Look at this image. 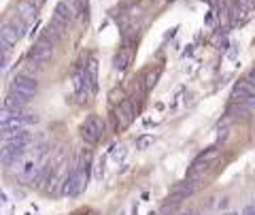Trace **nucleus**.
Listing matches in <instances>:
<instances>
[{
	"label": "nucleus",
	"mask_w": 255,
	"mask_h": 215,
	"mask_svg": "<svg viewBox=\"0 0 255 215\" xmlns=\"http://www.w3.org/2000/svg\"><path fill=\"white\" fill-rule=\"evenodd\" d=\"M79 134H81V139L87 145H96V143L102 139V134H105V119L98 113L87 115L85 122L81 124V128H79Z\"/></svg>",
	"instance_id": "obj_1"
},
{
	"label": "nucleus",
	"mask_w": 255,
	"mask_h": 215,
	"mask_svg": "<svg viewBox=\"0 0 255 215\" xmlns=\"http://www.w3.org/2000/svg\"><path fill=\"white\" fill-rule=\"evenodd\" d=\"M51 53H53V43L47 38L45 34L38 38V41L34 43V47L30 49V53H28V58L32 60V62H36V64H41V66H45L47 62L51 60Z\"/></svg>",
	"instance_id": "obj_2"
},
{
	"label": "nucleus",
	"mask_w": 255,
	"mask_h": 215,
	"mask_svg": "<svg viewBox=\"0 0 255 215\" xmlns=\"http://www.w3.org/2000/svg\"><path fill=\"white\" fill-rule=\"evenodd\" d=\"M134 117H136V107H134V102L130 98H124L117 109V130L128 128L134 122Z\"/></svg>",
	"instance_id": "obj_3"
},
{
	"label": "nucleus",
	"mask_w": 255,
	"mask_h": 215,
	"mask_svg": "<svg viewBox=\"0 0 255 215\" xmlns=\"http://www.w3.org/2000/svg\"><path fill=\"white\" fill-rule=\"evenodd\" d=\"M11 90L21 92V94H26V96H34L38 92V81L30 75H15L11 81Z\"/></svg>",
	"instance_id": "obj_4"
},
{
	"label": "nucleus",
	"mask_w": 255,
	"mask_h": 215,
	"mask_svg": "<svg viewBox=\"0 0 255 215\" xmlns=\"http://www.w3.org/2000/svg\"><path fill=\"white\" fill-rule=\"evenodd\" d=\"M17 169H15V173H17V179L21 183H30V181H36V175H38V166H36V160L34 158H26V160H19Z\"/></svg>",
	"instance_id": "obj_5"
},
{
	"label": "nucleus",
	"mask_w": 255,
	"mask_h": 215,
	"mask_svg": "<svg viewBox=\"0 0 255 215\" xmlns=\"http://www.w3.org/2000/svg\"><path fill=\"white\" fill-rule=\"evenodd\" d=\"M28 98H30V96H26V94L11 90L9 94H6V98H4V109H9V111H15V113H19V111L26 109Z\"/></svg>",
	"instance_id": "obj_6"
},
{
	"label": "nucleus",
	"mask_w": 255,
	"mask_h": 215,
	"mask_svg": "<svg viewBox=\"0 0 255 215\" xmlns=\"http://www.w3.org/2000/svg\"><path fill=\"white\" fill-rule=\"evenodd\" d=\"M19 38H21V36L17 34V30L11 28L9 23H4L2 30H0V45H2V53H9L11 47L17 45Z\"/></svg>",
	"instance_id": "obj_7"
},
{
	"label": "nucleus",
	"mask_w": 255,
	"mask_h": 215,
	"mask_svg": "<svg viewBox=\"0 0 255 215\" xmlns=\"http://www.w3.org/2000/svg\"><path fill=\"white\" fill-rule=\"evenodd\" d=\"M73 17H75L73 6H70L66 0H62V2L55 4V9H53V19L55 21H60V23H64V26H68V21H73Z\"/></svg>",
	"instance_id": "obj_8"
},
{
	"label": "nucleus",
	"mask_w": 255,
	"mask_h": 215,
	"mask_svg": "<svg viewBox=\"0 0 255 215\" xmlns=\"http://www.w3.org/2000/svg\"><path fill=\"white\" fill-rule=\"evenodd\" d=\"M132 62V49H119L113 58V68L115 70H126L128 64Z\"/></svg>",
	"instance_id": "obj_9"
},
{
	"label": "nucleus",
	"mask_w": 255,
	"mask_h": 215,
	"mask_svg": "<svg viewBox=\"0 0 255 215\" xmlns=\"http://www.w3.org/2000/svg\"><path fill=\"white\" fill-rule=\"evenodd\" d=\"M85 68H87V79H90V85H92V90L96 94V90H98V60L92 55L90 62L85 64Z\"/></svg>",
	"instance_id": "obj_10"
},
{
	"label": "nucleus",
	"mask_w": 255,
	"mask_h": 215,
	"mask_svg": "<svg viewBox=\"0 0 255 215\" xmlns=\"http://www.w3.org/2000/svg\"><path fill=\"white\" fill-rule=\"evenodd\" d=\"M249 113H251V109L247 105H243V102H232V105L228 107L230 117H249Z\"/></svg>",
	"instance_id": "obj_11"
},
{
	"label": "nucleus",
	"mask_w": 255,
	"mask_h": 215,
	"mask_svg": "<svg viewBox=\"0 0 255 215\" xmlns=\"http://www.w3.org/2000/svg\"><path fill=\"white\" fill-rule=\"evenodd\" d=\"M17 11H19V17L30 21L32 17H34V2H32V0H21V2L17 4Z\"/></svg>",
	"instance_id": "obj_12"
},
{
	"label": "nucleus",
	"mask_w": 255,
	"mask_h": 215,
	"mask_svg": "<svg viewBox=\"0 0 255 215\" xmlns=\"http://www.w3.org/2000/svg\"><path fill=\"white\" fill-rule=\"evenodd\" d=\"M151 145H153V134H142V137L136 139V149H140V151H145Z\"/></svg>",
	"instance_id": "obj_13"
},
{
	"label": "nucleus",
	"mask_w": 255,
	"mask_h": 215,
	"mask_svg": "<svg viewBox=\"0 0 255 215\" xmlns=\"http://www.w3.org/2000/svg\"><path fill=\"white\" fill-rule=\"evenodd\" d=\"M157 83V73H149L147 75V81H145V90H151Z\"/></svg>",
	"instance_id": "obj_14"
},
{
	"label": "nucleus",
	"mask_w": 255,
	"mask_h": 215,
	"mask_svg": "<svg viewBox=\"0 0 255 215\" xmlns=\"http://www.w3.org/2000/svg\"><path fill=\"white\" fill-rule=\"evenodd\" d=\"M113 158H115V162H122L126 158V147H119V151H115Z\"/></svg>",
	"instance_id": "obj_15"
},
{
	"label": "nucleus",
	"mask_w": 255,
	"mask_h": 215,
	"mask_svg": "<svg viewBox=\"0 0 255 215\" xmlns=\"http://www.w3.org/2000/svg\"><path fill=\"white\" fill-rule=\"evenodd\" d=\"M241 215H255V203H251V205H247L245 209H243V213Z\"/></svg>",
	"instance_id": "obj_16"
},
{
	"label": "nucleus",
	"mask_w": 255,
	"mask_h": 215,
	"mask_svg": "<svg viewBox=\"0 0 255 215\" xmlns=\"http://www.w3.org/2000/svg\"><path fill=\"white\" fill-rule=\"evenodd\" d=\"M249 79H253V81H255V68H253L251 73H249Z\"/></svg>",
	"instance_id": "obj_17"
},
{
	"label": "nucleus",
	"mask_w": 255,
	"mask_h": 215,
	"mask_svg": "<svg viewBox=\"0 0 255 215\" xmlns=\"http://www.w3.org/2000/svg\"><path fill=\"white\" fill-rule=\"evenodd\" d=\"M223 215H238V213H234V211H230V213H223Z\"/></svg>",
	"instance_id": "obj_18"
},
{
	"label": "nucleus",
	"mask_w": 255,
	"mask_h": 215,
	"mask_svg": "<svg viewBox=\"0 0 255 215\" xmlns=\"http://www.w3.org/2000/svg\"><path fill=\"white\" fill-rule=\"evenodd\" d=\"M191 215H200V213H191Z\"/></svg>",
	"instance_id": "obj_19"
}]
</instances>
